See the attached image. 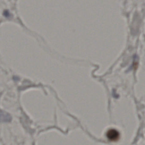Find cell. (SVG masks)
Segmentation results:
<instances>
[{
    "label": "cell",
    "instance_id": "6da1fadb",
    "mask_svg": "<svg viewBox=\"0 0 145 145\" xmlns=\"http://www.w3.org/2000/svg\"><path fill=\"white\" fill-rule=\"evenodd\" d=\"M107 136L110 141H116L118 139L120 134L117 130L115 129H111L107 131Z\"/></svg>",
    "mask_w": 145,
    "mask_h": 145
},
{
    "label": "cell",
    "instance_id": "7a4b0ae2",
    "mask_svg": "<svg viewBox=\"0 0 145 145\" xmlns=\"http://www.w3.org/2000/svg\"><path fill=\"white\" fill-rule=\"evenodd\" d=\"M12 117L10 115L6 112L0 110V122H9L12 120Z\"/></svg>",
    "mask_w": 145,
    "mask_h": 145
}]
</instances>
